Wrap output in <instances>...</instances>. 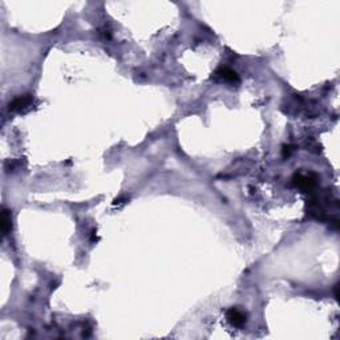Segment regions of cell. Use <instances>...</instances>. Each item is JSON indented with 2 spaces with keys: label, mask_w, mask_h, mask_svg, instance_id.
I'll list each match as a JSON object with an SVG mask.
<instances>
[{
  "label": "cell",
  "mask_w": 340,
  "mask_h": 340,
  "mask_svg": "<svg viewBox=\"0 0 340 340\" xmlns=\"http://www.w3.org/2000/svg\"><path fill=\"white\" fill-rule=\"evenodd\" d=\"M294 183L300 189H304V190H311L312 187L315 186L316 181L314 178H311L310 175L306 174H296L294 178Z\"/></svg>",
  "instance_id": "4"
},
{
  "label": "cell",
  "mask_w": 340,
  "mask_h": 340,
  "mask_svg": "<svg viewBox=\"0 0 340 340\" xmlns=\"http://www.w3.org/2000/svg\"><path fill=\"white\" fill-rule=\"evenodd\" d=\"M11 226H12V220H11V213L7 210V209H3V213H1V234L3 235H7L9 231H11Z\"/></svg>",
  "instance_id": "5"
},
{
  "label": "cell",
  "mask_w": 340,
  "mask_h": 340,
  "mask_svg": "<svg viewBox=\"0 0 340 340\" xmlns=\"http://www.w3.org/2000/svg\"><path fill=\"white\" fill-rule=\"evenodd\" d=\"M33 97L31 95H24V96H19L16 99H13L11 103L8 104V109L11 112H24L27 109L31 108L32 105Z\"/></svg>",
  "instance_id": "1"
},
{
  "label": "cell",
  "mask_w": 340,
  "mask_h": 340,
  "mask_svg": "<svg viewBox=\"0 0 340 340\" xmlns=\"http://www.w3.org/2000/svg\"><path fill=\"white\" fill-rule=\"evenodd\" d=\"M214 79L230 84L239 83V76L236 75L235 71H232L231 68H227V66H221L220 69H217L214 73Z\"/></svg>",
  "instance_id": "2"
},
{
  "label": "cell",
  "mask_w": 340,
  "mask_h": 340,
  "mask_svg": "<svg viewBox=\"0 0 340 340\" xmlns=\"http://www.w3.org/2000/svg\"><path fill=\"white\" fill-rule=\"evenodd\" d=\"M226 318H227V322L231 324L232 327L241 328L245 326L246 320H247V316L243 311L238 310V308H230L226 314Z\"/></svg>",
  "instance_id": "3"
}]
</instances>
